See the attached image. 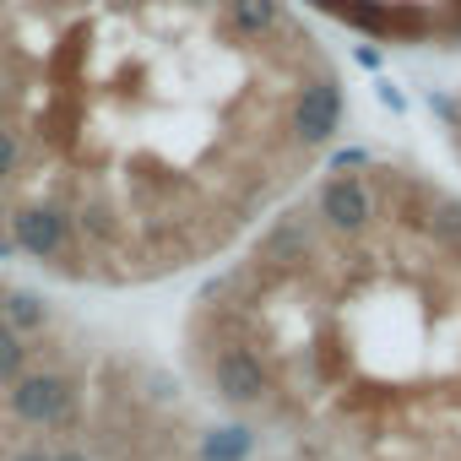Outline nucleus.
Listing matches in <instances>:
<instances>
[{
	"mask_svg": "<svg viewBox=\"0 0 461 461\" xmlns=\"http://www.w3.org/2000/svg\"><path fill=\"white\" fill-rule=\"evenodd\" d=\"M185 358L245 461H461V195L337 163L201 288Z\"/></svg>",
	"mask_w": 461,
	"mask_h": 461,
	"instance_id": "f257e3e1",
	"label": "nucleus"
},
{
	"mask_svg": "<svg viewBox=\"0 0 461 461\" xmlns=\"http://www.w3.org/2000/svg\"><path fill=\"white\" fill-rule=\"evenodd\" d=\"M0 294H6V288H0Z\"/></svg>",
	"mask_w": 461,
	"mask_h": 461,
	"instance_id": "f03ea898",
	"label": "nucleus"
}]
</instances>
